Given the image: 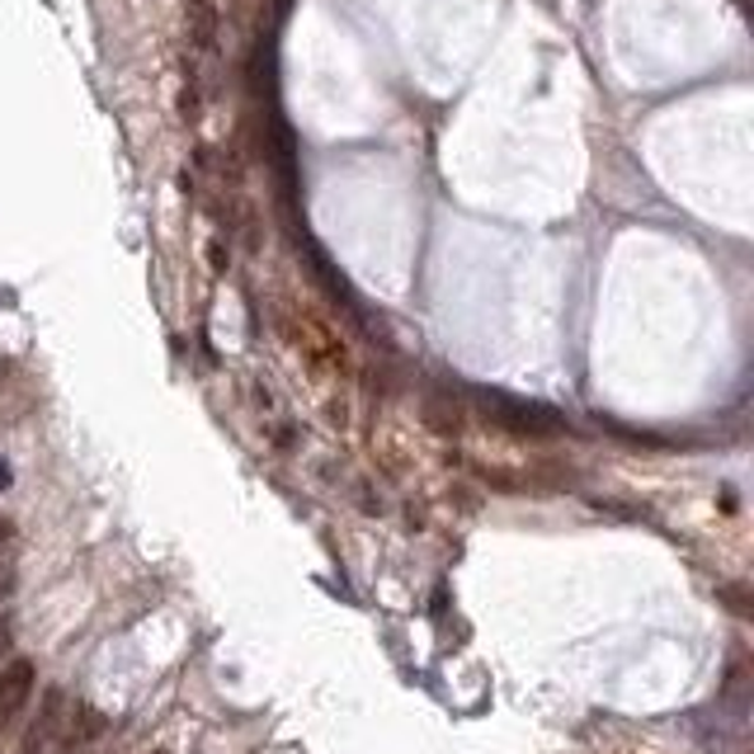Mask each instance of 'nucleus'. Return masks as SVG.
<instances>
[{"instance_id": "f257e3e1", "label": "nucleus", "mask_w": 754, "mask_h": 754, "mask_svg": "<svg viewBox=\"0 0 754 754\" xmlns=\"http://www.w3.org/2000/svg\"><path fill=\"white\" fill-rule=\"evenodd\" d=\"M477 405L485 411V420H491L495 430H510V434H524V438L561 434L557 411H547V405H528L518 397H505V391H477Z\"/></svg>"}, {"instance_id": "f03ea898", "label": "nucleus", "mask_w": 754, "mask_h": 754, "mask_svg": "<svg viewBox=\"0 0 754 754\" xmlns=\"http://www.w3.org/2000/svg\"><path fill=\"white\" fill-rule=\"evenodd\" d=\"M34 688H38V670H34V660H5L0 665V731L10 727L14 717L28 707V698H34Z\"/></svg>"}, {"instance_id": "7ed1b4c3", "label": "nucleus", "mask_w": 754, "mask_h": 754, "mask_svg": "<svg viewBox=\"0 0 754 754\" xmlns=\"http://www.w3.org/2000/svg\"><path fill=\"white\" fill-rule=\"evenodd\" d=\"M61 721H67V694H61V688H47L34 721H28V731H24V741H20V754H43L61 735Z\"/></svg>"}, {"instance_id": "20e7f679", "label": "nucleus", "mask_w": 754, "mask_h": 754, "mask_svg": "<svg viewBox=\"0 0 754 754\" xmlns=\"http://www.w3.org/2000/svg\"><path fill=\"white\" fill-rule=\"evenodd\" d=\"M104 731H108V717L100 712V707H76V712H67V721H61L57 750L61 754H81L85 745L100 741Z\"/></svg>"}, {"instance_id": "39448f33", "label": "nucleus", "mask_w": 754, "mask_h": 754, "mask_svg": "<svg viewBox=\"0 0 754 754\" xmlns=\"http://www.w3.org/2000/svg\"><path fill=\"white\" fill-rule=\"evenodd\" d=\"M184 20H188V38H194L203 53L217 47V5L213 0H184Z\"/></svg>"}, {"instance_id": "423d86ee", "label": "nucleus", "mask_w": 754, "mask_h": 754, "mask_svg": "<svg viewBox=\"0 0 754 754\" xmlns=\"http://www.w3.org/2000/svg\"><path fill=\"white\" fill-rule=\"evenodd\" d=\"M424 420H430V430H438V434H458L462 430V405L453 401V391L448 397H424Z\"/></svg>"}, {"instance_id": "0eeeda50", "label": "nucleus", "mask_w": 754, "mask_h": 754, "mask_svg": "<svg viewBox=\"0 0 754 754\" xmlns=\"http://www.w3.org/2000/svg\"><path fill=\"white\" fill-rule=\"evenodd\" d=\"M198 81H194V71H188V81H184V94H180V114L188 118V123H194L198 118Z\"/></svg>"}, {"instance_id": "6e6552de", "label": "nucleus", "mask_w": 754, "mask_h": 754, "mask_svg": "<svg viewBox=\"0 0 754 754\" xmlns=\"http://www.w3.org/2000/svg\"><path fill=\"white\" fill-rule=\"evenodd\" d=\"M14 585H20V571H14L10 561H0V604H5L10 594H14Z\"/></svg>"}, {"instance_id": "1a4fd4ad", "label": "nucleus", "mask_w": 754, "mask_h": 754, "mask_svg": "<svg viewBox=\"0 0 754 754\" xmlns=\"http://www.w3.org/2000/svg\"><path fill=\"white\" fill-rule=\"evenodd\" d=\"M10 647H14V622H10V618H0V665L10 660Z\"/></svg>"}, {"instance_id": "9d476101", "label": "nucleus", "mask_w": 754, "mask_h": 754, "mask_svg": "<svg viewBox=\"0 0 754 754\" xmlns=\"http://www.w3.org/2000/svg\"><path fill=\"white\" fill-rule=\"evenodd\" d=\"M208 260H213V270H227V260H231V255H227V245H222V241H213V245H208Z\"/></svg>"}, {"instance_id": "9b49d317", "label": "nucleus", "mask_w": 754, "mask_h": 754, "mask_svg": "<svg viewBox=\"0 0 754 754\" xmlns=\"http://www.w3.org/2000/svg\"><path fill=\"white\" fill-rule=\"evenodd\" d=\"M10 538H14V524H10V518H5V514H0V547H5Z\"/></svg>"}, {"instance_id": "f8f14e48", "label": "nucleus", "mask_w": 754, "mask_h": 754, "mask_svg": "<svg viewBox=\"0 0 754 754\" xmlns=\"http://www.w3.org/2000/svg\"><path fill=\"white\" fill-rule=\"evenodd\" d=\"M5 481H10V471H5V467H0V485H5Z\"/></svg>"}, {"instance_id": "ddd939ff", "label": "nucleus", "mask_w": 754, "mask_h": 754, "mask_svg": "<svg viewBox=\"0 0 754 754\" xmlns=\"http://www.w3.org/2000/svg\"><path fill=\"white\" fill-rule=\"evenodd\" d=\"M151 754H165V750H151Z\"/></svg>"}]
</instances>
